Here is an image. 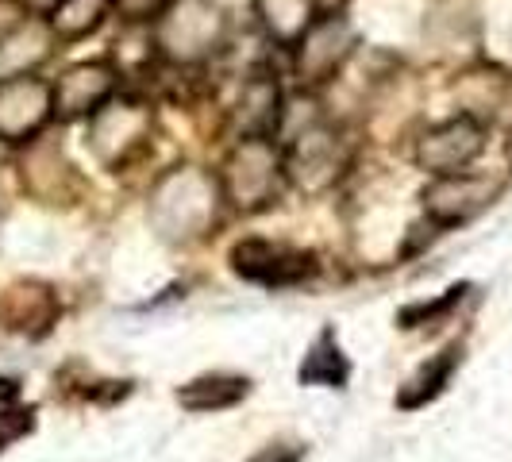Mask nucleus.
Listing matches in <instances>:
<instances>
[{"label": "nucleus", "instance_id": "nucleus-1", "mask_svg": "<svg viewBox=\"0 0 512 462\" xmlns=\"http://www.w3.org/2000/svg\"><path fill=\"white\" fill-rule=\"evenodd\" d=\"M220 201H224V189H220L216 174H208L201 166H178L154 181L147 216H151L158 239L193 243L216 224Z\"/></svg>", "mask_w": 512, "mask_h": 462}, {"label": "nucleus", "instance_id": "nucleus-2", "mask_svg": "<svg viewBox=\"0 0 512 462\" xmlns=\"http://www.w3.org/2000/svg\"><path fill=\"white\" fill-rule=\"evenodd\" d=\"M228 39V16L216 0H174L158 24H154V47L178 66H197L224 47Z\"/></svg>", "mask_w": 512, "mask_h": 462}, {"label": "nucleus", "instance_id": "nucleus-3", "mask_svg": "<svg viewBox=\"0 0 512 462\" xmlns=\"http://www.w3.org/2000/svg\"><path fill=\"white\" fill-rule=\"evenodd\" d=\"M282 174V154L274 151L270 139H239L220 170L224 201H231L239 212H258V208L274 205Z\"/></svg>", "mask_w": 512, "mask_h": 462}, {"label": "nucleus", "instance_id": "nucleus-4", "mask_svg": "<svg viewBox=\"0 0 512 462\" xmlns=\"http://www.w3.org/2000/svg\"><path fill=\"white\" fill-rule=\"evenodd\" d=\"M151 108L139 101H108L89 116L85 143L104 170H128L135 154L147 151L151 143Z\"/></svg>", "mask_w": 512, "mask_h": 462}, {"label": "nucleus", "instance_id": "nucleus-5", "mask_svg": "<svg viewBox=\"0 0 512 462\" xmlns=\"http://www.w3.org/2000/svg\"><path fill=\"white\" fill-rule=\"evenodd\" d=\"M347 162H351L347 158V143L328 124H308L305 131H297L282 154L285 178L293 181L301 193H308V197L328 193L335 181L343 178Z\"/></svg>", "mask_w": 512, "mask_h": 462}, {"label": "nucleus", "instance_id": "nucleus-6", "mask_svg": "<svg viewBox=\"0 0 512 462\" xmlns=\"http://www.w3.org/2000/svg\"><path fill=\"white\" fill-rule=\"evenodd\" d=\"M231 270L247 282L285 289V285H301L305 278H312L316 258L285 243H270V239H243L231 247Z\"/></svg>", "mask_w": 512, "mask_h": 462}, {"label": "nucleus", "instance_id": "nucleus-7", "mask_svg": "<svg viewBox=\"0 0 512 462\" xmlns=\"http://www.w3.org/2000/svg\"><path fill=\"white\" fill-rule=\"evenodd\" d=\"M486 147V128L474 116H455L416 139V166L428 174H462Z\"/></svg>", "mask_w": 512, "mask_h": 462}, {"label": "nucleus", "instance_id": "nucleus-8", "mask_svg": "<svg viewBox=\"0 0 512 462\" xmlns=\"http://www.w3.org/2000/svg\"><path fill=\"white\" fill-rule=\"evenodd\" d=\"M501 193V181L489 174H443L424 189V212L432 216V224L451 228V224H466L478 212H486Z\"/></svg>", "mask_w": 512, "mask_h": 462}, {"label": "nucleus", "instance_id": "nucleus-9", "mask_svg": "<svg viewBox=\"0 0 512 462\" xmlns=\"http://www.w3.org/2000/svg\"><path fill=\"white\" fill-rule=\"evenodd\" d=\"M359 47V35L355 27L347 24L343 16H324L305 31V39L297 43V77L305 85H324L332 81L347 58Z\"/></svg>", "mask_w": 512, "mask_h": 462}, {"label": "nucleus", "instance_id": "nucleus-10", "mask_svg": "<svg viewBox=\"0 0 512 462\" xmlns=\"http://www.w3.org/2000/svg\"><path fill=\"white\" fill-rule=\"evenodd\" d=\"M54 112V89L35 74L0 81V143L35 139Z\"/></svg>", "mask_w": 512, "mask_h": 462}, {"label": "nucleus", "instance_id": "nucleus-11", "mask_svg": "<svg viewBox=\"0 0 512 462\" xmlns=\"http://www.w3.org/2000/svg\"><path fill=\"white\" fill-rule=\"evenodd\" d=\"M112 93H116V70L108 62H77L54 85V112L62 120L93 116L112 101Z\"/></svg>", "mask_w": 512, "mask_h": 462}, {"label": "nucleus", "instance_id": "nucleus-12", "mask_svg": "<svg viewBox=\"0 0 512 462\" xmlns=\"http://www.w3.org/2000/svg\"><path fill=\"white\" fill-rule=\"evenodd\" d=\"M239 139H270L282 124V85L274 74H251L231 112Z\"/></svg>", "mask_w": 512, "mask_h": 462}, {"label": "nucleus", "instance_id": "nucleus-13", "mask_svg": "<svg viewBox=\"0 0 512 462\" xmlns=\"http://www.w3.org/2000/svg\"><path fill=\"white\" fill-rule=\"evenodd\" d=\"M54 39L58 35L43 20H16L0 39V81L35 74L51 58Z\"/></svg>", "mask_w": 512, "mask_h": 462}, {"label": "nucleus", "instance_id": "nucleus-14", "mask_svg": "<svg viewBox=\"0 0 512 462\" xmlns=\"http://www.w3.org/2000/svg\"><path fill=\"white\" fill-rule=\"evenodd\" d=\"M54 316H58V301H54L51 285L43 282H16L0 305L4 328L20 335H43L54 324Z\"/></svg>", "mask_w": 512, "mask_h": 462}, {"label": "nucleus", "instance_id": "nucleus-15", "mask_svg": "<svg viewBox=\"0 0 512 462\" xmlns=\"http://www.w3.org/2000/svg\"><path fill=\"white\" fill-rule=\"evenodd\" d=\"M255 16L274 43L297 47L308 27L316 24V4L312 0H255Z\"/></svg>", "mask_w": 512, "mask_h": 462}, {"label": "nucleus", "instance_id": "nucleus-16", "mask_svg": "<svg viewBox=\"0 0 512 462\" xmlns=\"http://www.w3.org/2000/svg\"><path fill=\"white\" fill-rule=\"evenodd\" d=\"M251 393V382L239 374H201L178 389V405L189 412H216L239 405Z\"/></svg>", "mask_w": 512, "mask_h": 462}, {"label": "nucleus", "instance_id": "nucleus-17", "mask_svg": "<svg viewBox=\"0 0 512 462\" xmlns=\"http://www.w3.org/2000/svg\"><path fill=\"white\" fill-rule=\"evenodd\" d=\"M297 378H301V385H324V389L347 385V378H351V362H347V355L339 351V339H335L332 328H324V332L312 339V347H308V355H305V362H301V370H297Z\"/></svg>", "mask_w": 512, "mask_h": 462}, {"label": "nucleus", "instance_id": "nucleus-18", "mask_svg": "<svg viewBox=\"0 0 512 462\" xmlns=\"http://www.w3.org/2000/svg\"><path fill=\"white\" fill-rule=\"evenodd\" d=\"M459 347H447L443 355H436L432 362H424L416 374H412L405 389L397 393V405L401 409H420V405H428L432 397L443 393V385L451 382V374H455V366H459Z\"/></svg>", "mask_w": 512, "mask_h": 462}, {"label": "nucleus", "instance_id": "nucleus-19", "mask_svg": "<svg viewBox=\"0 0 512 462\" xmlns=\"http://www.w3.org/2000/svg\"><path fill=\"white\" fill-rule=\"evenodd\" d=\"M108 8H112V0H62V4L51 12L47 24H51V31L58 35V39L74 43V39L93 35V31L104 24Z\"/></svg>", "mask_w": 512, "mask_h": 462}, {"label": "nucleus", "instance_id": "nucleus-20", "mask_svg": "<svg viewBox=\"0 0 512 462\" xmlns=\"http://www.w3.org/2000/svg\"><path fill=\"white\" fill-rule=\"evenodd\" d=\"M31 428V409H20V385L12 378H0V451L4 443L20 439Z\"/></svg>", "mask_w": 512, "mask_h": 462}, {"label": "nucleus", "instance_id": "nucleus-21", "mask_svg": "<svg viewBox=\"0 0 512 462\" xmlns=\"http://www.w3.org/2000/svg\"><path fill=\"white\" fill-rule=\"evenodd\" d=\"M170 4H174V0H112V8H116L124 20H131V24L151 20V16H162Z\"/></svg>", "mask_w": 512, "mask_h": 462}, {"label": "nucleus", "instance_id": "nucleus-22", "mask_svg": "<svg viewBox=\"0 0 512 462\" xmlns=\"http://www.w3.org/2000/svg\"><path fill=\"white\" fill-rule=\"evenodd\" d=\"M251 462H301V447H266Z\"/></svg>", "mask_w": 512, "mask_h": 462}, {"label": "nucleus", "instance_id": "nucleus-23", "mask_svg": "<svg viewBox=\"0 0 512 462\" xmlns=\"http://www.w3.org/2000/svg\"><path fill=\"white\" fill-rule=\"evenodd\" d=\"M20 16H16V4H8V0H0V39H4V31L16 24Z\"/></svg>", "mask_w": 512, "mask_h": 462}, {"label": "nucleus", "instance_id": "nucleus-24", "mask_svg": "<svg viewBox=\"0 0 512 462\" xmlns=\"http://www.w3.org/2000/svg\"><path fill=\"white\" fill-rule=\"evenodd\" d=\"M16 4H20V8H27V12H47V16H51L62 0H16Z\"/></svg>", "mask_w": 512, "mask_h": 462}, {"label": "nucleus", "instance_id": "nucleus-25", "mask_svg": "<svg viewBox=\"0 0 512 462\" xmlns=\"http://www.w3.org/2000/svg\"><path fill=\"white\" fill-rule=\"evenodd\" d=\"M312 4H316L320 12H328V16H335V12H339V8L347 4V0H312Z\"/></svg>", "mask_w": 512, "mask_h": 462}, {"label": "nucleus", "instance_id": "nucleus-26", "mask_svg": "<svg viewBox=\"0 0 512 462\" xmlns=\"http://www.w3.org/2000/svg\"><path fill=\"white\" fill-rule=\"evenodd\" d=\"M509 162H512V135H509Z\"/></svg>", "mask_w": 512, "mask_h": 462}]
</instances>
